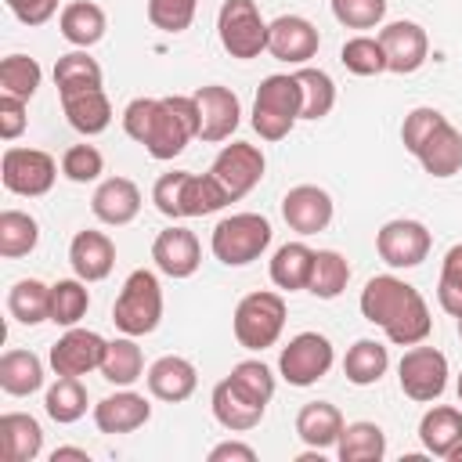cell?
I'll return each instance as SVG.
<instances>
[{
    "label": "cell",
    "mask_w": 462,
    "mask_h": 462,
    "mask_svg": "<svg viewBox=\"0 0 462 462\" xmlns=\"http://www.w3.org/2000/svg\"><path fill=\"white\" fill-rule=\"evenodd\" d=\"M123 130L159 162L177 159L191 137H199V105L195 94L170 97H134L123 108Z\"/></svg>",
    "instance_id": "obj_1"
},
{
    "label": "cell",
    "mask_w": 462,
    "mask_h": 462,
    "mask_svg": "<svg viewBox=\"0 0 462 462\" xmlns=\"http://www.w3.org/2000/svg\"><path fill=\"white\" fill-rule=\"evenodd\" d=\"M361 314H365V321L379 325L386 332V339L397 346L426 343V336L433 328V318H430L422 292L397 274H375L365 282Z\"/></svg>",
    "instance_id": "obj_2"
},
{
    "label": "cell",
    "mask_w": 462,
    "mask_h": 462,
    "mask_svg": "<svg viewBox=\"0 0 462 462\" xmlns=\"http://www.w3.org/2000/svg\"><path fill=\"white\" fill-rule=\"evenodd\" d=\"M152 202L162 217L170 220H184V217H209L217 209L227 206L224 188L213 180V173H188V170H173L162 173L152 188Z\"/></svg>",
    "instance_id": "obj_3"
},
{
    "label": "cell",
    "mask_w": 462,
    "mask_h": 462,
    "mask_svg": "<svg viewBox=\"0 0 462 462\" xmlns=\"http://www.w3.org/2000/svg\"><path fill=\"white\" fill-rule=\"evenodd\" d=\"M112 321L123 336H148L159 328L162 321V285L152 271L137 267L126 274L119 296H116V307H112Z\"/></svg>",
    "instance_id": "obj_4"
},
{
    "label": "cell",
    "mask_w": 462,
    "mask_h": 462,
    "mask_svg": "<svg viewBox=\"0 0 462 462\" xmlns=\"http://www.w3.org/2000/svg\"><path fill=\"white\" fill-rule=\"evenodd\" d=\"M300 108H303V94H300L296 76L274 72L256 90V101H253V130L263 141H282L296 126Z\"/></svg>",
    "instance_id": "obj_5"
},
{
    "label": "cell",
    "mask_w": 462,
    "mask_h": 462,
    "mask_svg": "<svg viewBox=\"0 0 462 462\" xmlns=\"http://www.w3.org/2000/svg\"><path fill=\"white\" fill-rule=\"evenodd\" d=\"M271 220L260 213H231L213 227L209 249L224 267H245L271 245Z\"/></svg>",
    "instance_id": "obj_6"
},
{
    "label": "cell",
    "mask_w": 462,
    "mask_h": 462,
    "mask_svg": "<svg viewBox=\"0 0 462 462\" xmlns=\"http://www.w3.org/2000/svg\"><path fill=\"white\" fill-rule=\"evenodd\" d=\"M235 339L245 350H267L278 343L282 328H285V300L271 289L249 292L238 300L235 307Z\"/></svg>",
    "instance_id": "obj_7"
},
{
    "label": "cell",
    "mask_w": 462,
    "mask_h": 462,
    "mask_svg": "<svg viewBox=\"0 0 462 462\" xmlns=\"http://www.w3.org/2000/svg\"><path fill=\"white\" fill-rule=\"evenodd\" d=\"M217 36L231 58H260L267 51V22L253 0H224L217 11Z\"/></svg>",
    "instance_id": "obj_8"
},
{
    "label": "cell",
    "mask_w": 462,
    "mask_h": 462,
    "mask_svg": "<svg viewBox=\"0 0 462 462\" xmlns=\"http://www.w3.org/2000/svg\"><path fill=\"white\" fill-rule=\"evenodd\" d=\"M332 361H336V350H332L328 336H321V332H300V336H292L282 346L278 372H282V379L289 386H314L318 379L328 375Z\"/></svg>",
    "instance_id": "obj_9"
},
{
    "label": "cell",
    "mask_w": 462,
    "mask_h": 462,
    "mask_svg": "<svg viewBox=\"0 0 462 462\" xmlns=\"http://www.w3.org/2000/svg\"><path fill=\"white\" fill-rule=\"evenodd\" d=\"M263 170H267V159H263V152H260L256 144H249V141H231V144H224V148L217 152L213 166H209V173H213V180L224 188L227 202L245 199V195L260 184Z\"/></svg>",
    "instance_id": "obj_10"
},
{
    "label": "cell",
    "mask_w": 462,
    "mask_h": 462,
    "mask_svg": "<svg viewBox=\"0 0 462 462\" xmlns=\"http://www.w3.org/2000/svg\"><path fill=\"white\" fill-rule=\"evenodd\" d=\"M54 177H58V162L40 148H7L0 159V180L11 195L40 199L54 188Z\"/></svg>",
    "instance_id": "obj_11"
},
{
    "label": "cell",
    "mask_w": 462,
    "mask_h": 462,
    "mask_svg": "<svg viewBox=\"0 0 462 462\" xmlns=\"http://www.w3.org/2000/svg\"><path fill=\"white\" fill-rule=\"evenodd\" d=\"M397 383H401L404 397H411L419 404H430L448 386V357L437 346L415 343L411 350H404V357L397 365Z\"/></svg>",
    "instance_id": "obj_12"
},
{
    "label": "cell",
    "mask_w": 462,
    "mask_h": 462,
    "mask_svg": "<svg viewBox=\"0 0 462 462\" xmlns=\"http://www.w3.org/2000/svg\"><path fill=\"white\" fill-rule=\"evenodd\" d=\"M430 245H433V235L426 231V224L422 220H408V217L386 220L379 227V235H375V253L393 271L419 267L430 256Z\"/></svg>",
    "instance_id": "obj_13"
},
{
    "label": "cell",
    "mask_w": 462,
    "mask_h": 462,
    "mask_svg": "<svg viewBox=\"0 0 462 462\" xmlns=\"http://www.w3.org/2000/svg\"><path fill=\"white\" fill-rule=\"evenodd\" d=\"M195 105H199V137L217 144V141H227L238 123H242V105H238V94L220 87V83H209V87H199L195 90Z\"/></svg>",
    "instance_id": "obj_14"
},
{
    "label": "cell",
    "mask_w": 462,
    "mask_h": 462,
    "mask_svg": "<svg viewBox=\"0 0 462 462\" xmlns=\"http://www.w3.org/2000/svg\"><path fill=\"white\" fill-rule=\"evenodd\" d=\"M379 43L386 51V69L397 72V76H408V72H419L426 65V54H430V36L419 22H390L379 29Z\"/></svg>",
    "instance_id": "obj_15"
},
{
    "label": "cell",
    "mask_w": 462,
    "mask_h": 462,
    "mask_svg": "<svg viewBox=\"0 0 462 462\" xmlns=\"http://www.w3.org/2000/svg\"><path fill=\"white\" fill-rule=\"evenodd\" d=\"M318 47H321V36H318L314 22H307L303 14H282L267 25V51L278 61L303 65L318 54Z\"/></svg>",
    "instance_id": "obj_16"
},
{
    "label": "cell",
    "mask_w": 462,
    "mask_h": 462,
    "mask_svg": "<svg viewBox=\"0 0 462 462\" xmlns=\"http://www.w3.org/2000/svg\"><path fill=\"white\" fill-rule=\"evenodd\" d=\"M282 217L296 235H318L332 224V195L318 184H296L282 199Z\"/></svg>",
    "instance_id": "obj_17"
},
{
    "label": "cell",
    "mask_w": 462,
    "mask_h": 462,
    "mask_svg": "<svg viewBox=\"0 0 462 462\" xmlns=\"http://www.w3.org/2000/svg\"><path fill=\"white\" fill-rule=\"evenodd\" d=\"M108 339H101L90 328H69L54 346H51V368L54 375H87L94 368H101Z\"/></svg>",
    "instance_id": "obj_18"
},
{
    "label": "cell",
    "mask_w": 462,
    "mask_h": 462,
    "mask_svg": "<svg viewBox=\"0 0 462 462\" xmlns=\"http://www.w3.org/2000/svg\"><path fill=\"white\" fill-rule=\"evenodd\" d=\"M152 260L166 278H191L202 263V245L188 227H166L152 242Z\"/></svg>",
    "instance_id": "obj_19"
},
{
    "label": "cell",
    "mask_w": 462,
    "mask_h": 462,
    "mask_svg": "<svg viewBox=\"0 0 462 462\" xmlns=\"http://www.w3.org/2000/svg\"><path fill=\"white\" fill-rule=\"evenodd\" d=\"M152 419V404L144 393H134V390H116L108 397H101L94 404V426L101 433H134L141 430L144 422Z\"/></svg>",
    "instance_id": "obj_20"
},
{
    "label": "cell",
    "mask_w": 462,
    "mask_h": 462,
    "mask_svg": "<svg viewBox=\"0 0 462 462\" xmlns=\"http://www.w3.org/2000/svg\"><path fill=\"white\" fill-rule=\"evenodd\" d=\"M72 274L83 282H105L116 267V242L105 231H76L69 242Z\"/></svg>",
    "instance_id": "obj_21"
},
{
    "label": "cell",
    "mask_w": 462,
    "mask_h": 462,
    "mask_svg": "<svg viewBox=\"0 0 462 462\" xmlns=\"http://www.w3.org/2000/svg\"><path fill=\"white\" fill-rule=\"evenodd\" d=\"M90 213L108 227H123L141 213V188L130 177H108L94 188Z\"/></svg>",
    "instance_id": "obj_22"
},
{
    "label": "cell",
    "mask_w": 462,
    "mask_h": 462,
    "mask_svg": "<svg viewBox=\"0 0 462 462\" xmlns=\"http://www.w3.org/2000/svg\"><path fill=\"white\" fill-rule=\"evenodd\" d=\"M144 383H148V393L159 397V401H170V404H180L195 393L199 386V372L188 357H177V354H166L159 361L148 365L144 372Z\"/></svg>",
    "instance_id": "obj_23"
},
{
    "label": "cell",
    "mask_w": 462,
    "mask_h": 462,
    "mask_svg": "<svg viewBox=\"0 0 462 462\" xmlns=\"http://www.w3.org/2000/svg\"><path fill=\"white\" fill-rule=\"evenodd\" d=\"M61 112L69 119V126L83 137L105 134L112 123V101L105 94V87H90V90H76V94H61Z\"/></svg>",
    "instance_id": "obj_24"
},
{
    "label": "cell",
    "mask_w": 462,
    "mask_h": 462,
    "mask_svg": "<svg viewBox=\"0 0 462 462\" xmlns=\"http://www.w3.org/2000/svg\"><path fill=\"white\" fill-rule=\"evenodd\" d=\"M419 440L430 455L451 458L462 448V411L451 408V404H433L419 419Z\"/></svg>",
    "instance_id": "obj_25"
},
{
    "label": "cell",
    "mask_w": 462,
    "mask_h": 462,
    "mask_svg": "<svg viewBox=\"0 0 462 462\" xmlns=\"http://www.w3.org/2000/svg\"><path fill=\"white\" fill-rule=\"evenodd\" d=\"M43 451V430L25 411L0 415V458L4 462H32Z\"/></svg>",
    "instance_id": "obj_26"
},
{
    "label": "cell",
    "mask_w": 462,
    "mask_h": 462,
    "mask_svg": "<svg viewBox=\"0 0 462 462\" xmlns=\"http://www.w3.org/2000/svg\"><path fill=\"white\" fill-rule=\"evenodd\" d=\"M343 426H346V422H343L339 408L328 404V401H310V404H303L300 415H296V437H300L307 448H318V451L332 448V444L339 440Z\"/></svg>",
    "instance_id": "obj_27"
},
{
    "label": "cell",
    "mask_w": 462,
    "mask_h": 462,
    "mask_svg": "<svg viewBox=\"0 0 462 462\" xmlns=\"http://www.w3.org/2000/svg\"><path fill=\"white\" fill-rule=\"evenodd\" d=\"M58 29H61V36H65L72 47L87 51V47H94V43L105 36L108 18H105V11H101L94 0H72V4L61 7Z\"/></svg>",
    "instance_id": "obj_28"
},
{
    "label": "cell",
    "mask_w": 462,
    "mask_h": 462,
    "mask_svg": "<svg viewBox=\"0 0 462 462\" xmlns=\"http://www.w3.org/2000/svg\"><path fill=\"white\" fill-rule=\"evenodd\" d=\"M430 177H455L462 170V134L444 119L415 155Z\"/></svg>",
    "instance_id": "obj_29"
},
{
    "label": "cell",
    "mask_w": 462,
    "mask_h": 462,
    "mask_svg": "<svg viewBox=\"0 0 462 462\" xmlns=\"http://www.w3.org/2000/svg\"><path fill=\"white\" fill-rule=\"evenodd\" d=\"M209 404H213V419H217L224 430H231V433H245V430L260 426V419H263V411H267V408L245 401V397L231 386V379H220V383L213 386Z\"/></svg>",
    "instance_id": "obj_30"
},
{
    "label": "cell",
    "mask_w": 462,
    "mask_h": 462,
    "mask_svg": "<svg viewBox=\"0 0 462 462\" xmlns=\"http://www.w3.org/2000/svg\"><path fill=\"white\" fill-rule=\"evenodd\" d=\"M310 271H314V249L307 242H285L271 256V282L285 292L307 289Z\"/></svg>",
    "instance_id": "obj_31"
},
{
    "label": "cell",
    "mask_w": 462,
    "mask_h": 462,
    "mask_svg": "<svg viewBox=\"0 0 462 462\" xmlns=\"http://www.w3.org/2000/svg\"><path fill=\"white\" fill-rule=\"evenodd\" d=\"M43 386V361L32 350H7L0 357V390L11 397H29Z\"/></svg>",
    "instance_id": "obj_32"
},
{
    "label": "cell",
    "mask_w": 462,
    "mask_h": 462,
    "mask_svg": "<svg viewBox=\"0 0 462 462\" xmlns=\"http://www.w3.org/2000/svg\"><path fill=\"white\" fill-rule=\"evenodd\" d=\"M101 375H105L112 386H134V383L144 375V354H141V346L134 343V336L108 339L105 357H101Z\"/></svg>",
    "instance_id": "obj_33"
},
{
    "label": "cell",
    "mask_w": 462,
    "mask_h": 462,
    "mask_svg": "<svg viewBox=\"0 0 462 462\" xmlns=\"http://www.w3.org/2000/svg\"><path fill=\"white\" fill-rule=\"evenodd\" d=\"M386 368H390V354H386V346H383L379 339H357V343L346 350V357H343V375H346L354 386H372V383H379V379L386 375Z\"/></svg>",
    "instance_id": "obj_34"
},
{
    "label": "cell",
    "mask_w": 462,
    "mask_h": 462,
    "mask_svg": "<svg viewBox=\"0 0 462 462\" xmlns=\"http://www.w3.org/2000/svg\"><path fill=\"white\" fill-rule=\"evenodd\" d=\"M339 462H379L386 455V433L375 422H346L336 440Z\"/></svg>",
    "instance_id": "obj_35"
},
{
    "label": "cell",
    "mask_w": 462,
    "mask_h": 462,
    "mask_svg": "<svg viewBox=\"0 0 462 462\" xmlns=\"http://www.w3.org/2000/svg\"><path fill=\"white\" fill-rule=\"evenodd\" d=\"M7 310L14 321L22 325H40L51 321V285H43L40 278H22L11 285L7 292Z\"/></svg>",
    "instance_id": "obj_36"
},
{
    "label": "cell",
    "mask_w": 462,
    "mask_h": 462,
    "mask_svg": "<svg viewBox=\"0 0 462 462\" xmlns=\"http://www.w3.org/2000/svg\"><path fill=\"white\" fill-rule=\"evenodd\" d=\"M43 408H47V415H51L58 426H69V422L83 419V415H87V390H83L79 375H58V379L47 386Z\"/></svg>",
    "instance_id": "obj_37"
},
{
    "label": "cell",
    "mask_w": 462,
    "mask_h": 462,
    "mask_svg": "<svg viewBox=\"0 0 462 462\" xmlns=\"http://www.w3.org/2000/svg\"><path fill=\"white\" fill-rule=\"evenodd\" d=\"M101 65L87 54V51H69L54 61V87H58V97L61 94H76V90H90V87H101Z\"/></svg>",
    "instance_id": "obj_38"
},
{
    "label": "cell",
    "mask_w": 462,
    "mask_h": 462,
    "mask_svg": "<svg viewBox=\"0 0 462 462\" xmlns=\"http://www.w3.org/2000/svg\"><path fill=\"white\" fill-rule=\"evenodd\" d=\"M296 83H300V94H303V108H300V119H325L336 105V83L325 69H296L292 72Z\"/></svg>",
    "instance_id": "obj_39"
},
{
    "label": "cell",
    "mask_w": 462,
    "mask_h": 462,
    "mask_svg": "<svg viewBox=\"0 0 462 462\" xmlns=\"http://www.w3.org/2000/svg\"><path fill=\"white\" fill-rule=\"evenodd\" d=\"M40 242V224L36 217L22 213V209H4L0 213V256L4 260H18L29 256Z\"/></svg>",
    "instance_id": "obj_40"
},
{
    "label": "cell",
    "mask_w": 462,
    "mask_h": 462,
    "mask_svg": "<svg viewBox=\"0 0 462 462\" xmlns=\"http://www.w3.org/2000/svg\"><path fill=\"white\" fill-rule=\"evenodd\" d=\"M350 282V263L343 253L336 249H318L314 253V271L307 282V292H314L318 300H336Z\"/></svg>",
    "instance_id": "obj_41"
},
{
    "label": "cell",
    "mask_w": 462,
    "mask_h": 462,
    "mask_svg": "<svg viewBox=\"0 0 462 462\" xmlns=\"http://www.w3.org/2000/svg\"><path fill=\"white\" fill-rule=\"evenodd\" d=\"M90 307V292L83 278H61L51 285V321L61 328H72L87 318Z\"/></svg>",
    "instance_id": "obj_42"
},
{
    "label": "cell",
    "mask_w": 462,
    "mask_h": 462,
    "mask_svg": "<svg viewBox=\"0 0 462 462\" xmlns=\"http://www.w3.org/2000/svg\"><path fill=\"white\" fill-rule=\"evenodd\" d=\"M40 79H43V69L29 54H7L0 61V94H14V97L29 101L36 94Z\"/></svg>",
    "instance_id": "obj_43"
},
{
    "label": "cell",
    "mask_w": 462,
    "mask_h": 462,
    "mask_svg": "<svg viewBox=\"0 0 462 462\" xmlns=\"http://www.w3.org/2000/svg\"><path fill=\"white\" fill-rule=\"evenodd\" d=\"M339 61L346 72L354 76H379V72H390L386 69V51L379 43V36H350L339 51Z\"/></svg>",
    "instance_id": "obj_44"
},
{
    "label": "cell",
    "mask_w": 462,
    "mask_h": 462,
    "mask_svg": "<svg viewBox=\"0 0 462 462\" xmlns=\"http://www.w3.org/2000/svg\"><path fill=\"white\" fill-rule=\"evenodd\" d=\"M231 386L245 397V401H253V404H260V408H267L271 404V397H274V375H271V368L263 365V361H238L235 368H231Z\"/></svg>",
    "instance_id": "obj_45"
},
{
    "label": "cell",
    "mask_w": 462,
    "mask_h": 462,
    "mask_svg": "<svg viewBox=\"0 0 462 462\" xmlns=\"http://www.w3.org/2000/svg\"><path fill=\"white\" fill-rule=\"evenodd\" d=\"M437 303L444 314L462 318V242L444 253L440 282H437Z\"/></svg>",
    "instance_id": "obj_46"
},
{
    "label": "cell",
    "mask_w": 462,
    "mask_h": 462,
    "mask_svg": "<svg viewBox=\"0 0 462 462\" xmlns=\"http://www.w3.org/2000/svg\"><path fill=\"white\" fill-rule=\"evenodd\" d=\"M195 11H199V0H148V22L170 36L184 32L195 22Z\"/></svg>",
    "instance_id": "obj_47"
},
{
    "label": "cell",
    "mask_w": 462,
    "mask_h": 462,
    "mask_svg": "<svg viewBox=\"0 0 462 462\" xmlns=\"http://www.w3.org/2000/svg\"><path fill=\"white\" fill-rule=\"evenodd\" d=\"M61 173L72 184H90V180H97L105 173V159H101V152L94 144H72L61 155Z\"/></svg>",
    "instance_id": "obj_48"
},
{
    "label": "cell",
    "mask_w": 462,
    "mask_h": 462,
    "mask_svg": "<svg viewBox=\"0 0 462 462\" xmlns=\"http://www.w3.org/2000/svg\"><path fill=\"white\" fill-rule=\"evenodd\" d=\"M332 14L346 29H375L386 18V0H332Z\"/></svg>",
    "instance_id": "obj_49"
},
{
    "label": "cell",
    "mask_w": 462,
    "mask_h": 462,
    "mask_svg": "<svg viewBox=\"0 0 462 462\" xmlns=\"http://www.w3.org/2000/svg\"><path fill=\"white\" fill-rule=\"evenodd\" d=\"M444 119H448V116L437 112V108H430V105L411 108V112L404 116V123H401V141H404V148H408L411 155H419V148L430 141V134H433Z\"/></svg>",
    "instance_id": "obj_50"
},
{
    "label": "cell",
    "mask_w": 462,
    "mask_h": 462,
    "mask_svg": "<svg viewBox=\"0 0 462 462\" xmlns=\"http://www.w3.org/2000/svg\"><path fill=\"white\" fill-rule=\"evenodd\" d=\"M29 116H25V101L14 97V94H0V137L4 141H14L22 137Z\"/></svg>",
    "instance_id": "obj_51"
},
{
    "label": "cell",
    "mask_w": 462,
    "mask_h": 462,
    "mask_svg": "<svg viewBox=\"0 0 462 462\" xmlns=\"http://www.w3.org/2000/svg\"><path fill=\"white\" fill-rule=\"evenodd\" d=\"M11 7V14L22 22V25H43L54 18L58 11V0H4Z\"/></svg>",
    "instance_id": "obj_52"
},
{
    "label": "cell",
    "mask_w": 462,
    "mask_h": 462,
    "mask_svg": "<svg viewBox=\"0 0 462 462\" xmlns=\"http://www.w3.org/2000/svg\"><path fill=\"white\" fill-rule=\"evenodd\" d=\"M253 462L256 458V451L249 448V444H242V440H224V444H217L213 451H209V462Z\"/></svg>",
    "instance_id": "obj_53"
},
{
    "label": "cell",
    "mask_w": 462,
    "mask_h": 462,
    "mask_svg": "<svg viewBox=\"0 0 462 462\" xmlns=\"http://www.w3.org/2000/svg\"><path fill=\"white\" fill-rule=\"evenodd\" d=\"M61 458H79V462H90V455L83 448H54L51 451V462H61Z\"/></svg>",
    "instance_id": "obj_54"
},
{
    "label": "cell",
    "mask_w": 462,
    "mask_h": 462,
    "mask_svg": "<svg viewBox=\"0 0 462 462\" xmlns=\"http://www.w3.org/2000/svg\"><path fill=\"white\" fill-rule=\"evenodd\" d=\"M451 462H462V448H458V451H455V455H451Z\"/></svg>",
    "instance_id": "obj_55"
},
{
    "label": "cell",
    "mask_w": 462,
    "mask_h": 462,
    "mask_svg": "<svg viewBox=\"0 0 462 462\" xmlns=\"http://www.w3.org/2000/svg\"><path fill=\"white\" fill-rule=\"evenodd\" d=\"M458 401H462V375H458Z\"/></svg>",
    "instance_id": "obj_56"
},
{
    "label": "cell",
    "mask_w": 462,
    "mask_h": 462,
    "mask_svg": "<svg viewBox=\"0 0 462 462\" xmlns=\"http://www.w3.org/2000/svg\"><path fill=\"white\" fill-rule=\"evenodd\" d=\"M458 339H462V318H458Z\"/></svg>",
    "instance_id": "obj_57"
}]
</instances>
